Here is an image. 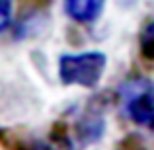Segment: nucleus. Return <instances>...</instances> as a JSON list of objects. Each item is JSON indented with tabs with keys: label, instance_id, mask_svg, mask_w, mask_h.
Listing matches in <instances>:
<instances>
[{
	"label": "nucleus",
	"instance_id": "obj_1",
	"mask_svg": "<svg viewBox=\"0 0 154 150\" xmlns=\"http://www.w3.org/2000/svg\"><path fill=\"white\" fill-rule=\"evenodd\" d=\"M107 57L102 51H88L78 55H60L59 57V80L63 86L92 88L102 80Z\"/></svg>",
	"mask_w": 154,
	"mask_h": 150
},
{
	"label": "nucleus",
	"instance_id": "obj_2",
	"mask_svg": "<svg viewBox=\"0 0 154 150\" xmlns=\"http://www.w3.org/2000/svg\"><path fill=\"white\" fill-rule=\"evenodd\" d=\"M123 113L139 127L154 131V82L148 78L127 80L119 88Z\"/></svg>",
	"mask_w": 154,
	"mask_h": 150
},
{
	"label": "nucleus",
	"instance_id": "obj_3",
	"mask_svg": "<svg viewBox=\"0 0 154 150\" xmlns=\"http://www.w3.org/2000/svg\"><path fill=\"white\" fill-rule=\"evenodd\" d=\"M103 131H105V117L98 105L88 107L76 123V136L82 140V144H90L100 140Z\"/></svg>",
	"mask_w": 154,
	"mask_h": 150
},
{
	"label": "nucleus",
	"instance_id": "obj_4",
	"mask_svg": "<svg viewBox=\"0 0 154 150\" xmlns=\"http://www.w3.org/2000/svg\"><path fill=\"white\" fill-rule=\"evenodd\" d=\"M105 0H64L68 18L78 23H92L102 16Z\"/></svg>",
	"mask_w": 154,
	"mask_h": 150
},
{
	"label": "nucleus",
	"instance_id": "obj_5",
	"mask_svg": "<svg viewBox=\"0 0 154 150\" xmlns=\"http://www.w3.org/2000/svg\"><path fill=\"white\" fill-rule=\"evenodd\" d=\"M31 150H76V148H74V142H72L66 127L57 123V125H53L47 139L35 140Z\"/></svg>",
	"mask_w": 154,
	"mask_h": 150
},
{
	"label": "nucleus",
	"instance_id": "obj_6",
	"mask_svg": "<svg viewBox=\"0 0 154 150\" xmlns=\"http://www.w3.org/2000/svg\"><path fill=\"white\" fill-rule=\"evenodd\" d=\"M139 51L146 60H154V20L143 27L139 35Z\"/></svg>",
	"mask_w": 154,
	"mask_h": 150
},
{
	"label": "nucleus",
	"instance_id": "obj_7",
	"mask_svg": "<svg viewBox=\"0 0 154 150\" xmlns=\"http://www.w3.org/2000/svg\"><path fill=\"white\" fill-rule=\"evenodd\" d=\"M12 12H14V2L12 0H0V33L12 23Z\"/></svg>",
	"mask_w": 154,
	"mask_h": 150
},
{
	"label": "nucleus",
	"instance_id": "obj_8",
	"mask_svg": "<svg viewBox=\"0 0 154 150\" xmlns=\"http://www.w3.org/2000/svg\"><path fill=\"white\" fill-rule=\"evenodd\" d=\"M121 150H131V148H121Z\"/></svg>",
	"mask_w": 154,
	"mask_h": 150
}]
</instances>
